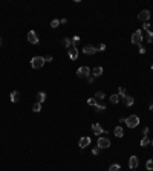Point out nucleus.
I'll use <instances>...</instances> for the list:
<instances>
[{
    "label": "nucleus",
    "instance_id": "473e14b6",
    "mask_svg": "<svg viewBox=\"0 0 153 171\" xmlns=\"http://www.w3.org/2000/svg\"><path fill=\"white\" fill-rule=\"evenodd\" d=\"M44 63H52V57H51V55L44 57Z\"/></svg>",
    "mask_w": 153,
    "mask_h": 171
},
{
    "label": "nucleus",
    "instance_id": "cd10ccee",
    "mask_svg": "<svg viewBox=\"0 0 153 171\" xmlns=\"http://www.w3.org/2000/svg\"><path fill=\"white\" fill-rule=\"evenodd\" d=\"M51 26L52 28H58V26H60V20H52L51 22Z\"/></svg>",
    "mask_w": 153,
    "mask_h": 171
},
{
    "label": "nucleus",
    "instance_id": "2f4dec72",
    "mask_svg": "<svg viewBox=\"0 0 153 171\" xmlns=\"http://www.w3.org/2000/svg\"><path fill=\"white\" fill-rule=\"evenodd\" d=\"M100 150H101V148H98V147H95V148L92 150V154H93V156H98V154H100Z\"/></svg>",
    "mask_w": 153,
    "mask_h": 171
},
{
    "label": "nucleus",
    "instance_id": "20e7f679",
    "mask_svg": "<svg viewBox=\"0 0 153 171\" xmlns=\"http://www.w3.org/2000/svg\"><path fill=\"white\" fill-rule=\"evenodd\" d=\"M141 41H142V31L138 29L132 34V43L133 45H141Z\"/></svg>",
    "mask_w": 153,
    "mask_h": 171
},
{
    "label": "nucleus",
    "instance_id": "e433bc0d",
    "mask_svg": "<svg viewBox=\"0 0 153 171\" xmlns=\"http://www.w3.org/2000/svg\"><path fill=\"white\" fill-rule=\"evenodd\" d=\"M142 133H144V136H147V135H149V127H146V128H144V131H142Z\"/></svg>",
    "mask_w": 153,
    "mask_h": 171
},
{
    "label": "nucleus",
    "instance_id": "dca6fc26",
    "mask_svg": "<svg viewBox=\"0 0 153 171\" xmlns=\"http://www.w3.org/2000/svg\"><path fill=\"white\" fill-rule=\"evenodd\" d=\"M113 135H115L116 138H122V136H124V130H122V127H115Z\"/></svg>",
    "mask_w": 153,
    "mask_h": 171
},
{
    "label": "nucleus",
    "instance_id": "c9c22d12",
    "mask_svg": "<svg viewBox=\"0 0 153 171\" xmlns=\"http://www.w3.org/2000/svg\"><path fill=\"white\" fill-rule=\"evenodd\" d=\"M87 81H89V82H90V84H92V82L95 81V78H93V76L90 75V76H87Z\"/></svg>",
    "mask_w": 153,
    "mask_h": 171
},
{
    "label": "nucleus",
    "instance_id": "bb28decb",
    "mask_svg": "<svg viewBox=\"0 0 153 171\" xmlns=\"http://www.w3.org/2000/svg\"><path fill=\"white\" fill-rule=\"evenodd\" d=\"M87 104L95 107V105H97V99H95V98H89V99H87Z\"/></svg>",
    "mask_w": 153,
    "mask_h": 171
},
{
    "label": "nucleus",
    "instance_id": "7c9ffc66",
    "mask_svg": "<svg viewBox=\"0 0 153 171\" xmlns=\"http://www.w3.org/2000/svg\"><path fill=\"white\" fill-rule=\"evenodd\" d=\"M97 49H98V52H103V51H106V45H104V43H101V45L98 46Z\"/></svg>",
    "mask_w": 153,
    "mask_h": 171
},
{
    "label": "nucleus",
    "instance_id": "58836bf2",
    "mask_svg": "<svg viewBox=\"0 0 153 171\" xmlns=\"http://www.w3.org/2000/svg\"><path fill=\"white\" fill-rule=\"evenodd\" d=\"M0 46H2V37H0Z\"/></svg>",
    "mask_w": 153,
    "mask_h": 171
},
{
    "label": "nucleus",
    "instance_id": "423d86ee",
    "mask_svg": "<svg viewBox=\"0 0 153 171\" xmlns=\"http://www.w3.org/2000/svg\"><path fill=\"white\" fill-rule=\"evenodd\" d=\"M150 11L149 9H142V11L138 14V20H141V22H144V23H147V20L150 18Z\"/></svg>",
    "mask_w": 153,
    "mask_h": 171
},
{
    "label": "nucleus",
    "instance_id": "412c9836",
    "mask_svg": "<svg viewBox=\"0 0 153 171\" xmlns=\"http://www.w3.org/2000/svg\"><path fill=\"white\" fill-rule=\"evenodd\" d=\"M146 168H147V171H153V159H149L146 162Z\"/></svg>",
    "mask_w": 153,
    "mask_h": 171
},
{
    "label": "nucleus",
    "instance_id": "a19ab883",
    "mask_svg": "<svg viewBox=\"0 0 153 171\" xmlns=\"http://www.w3.org/2000/svg\"><path fill=\"white\" fill-rule=\"evenodd\" d=\"M152 145H153V141H152Z\"/></svg>",
    "mask_w": 153,
    "mask_h": 171
},
{
    "label": "nucleus",
    "instance_id": "f3484780",
    "mask_svg": "<svg viewBox=\"0 0 153 171\" xmlns=\"http://www.w3.org/2000/svg\"><path fill=\"white\" fill-rule=\"evenodd\" d=\"M61 43H63V46H65V47H67V49L73 47V43H72V40H71V38H65V40H63Z\"/></svg>",
    "mask_w": 153,
    "mask_h": 171
},
{
    "label": "nucleus",
    "instance_id": "4be33fe9",
    "mask_svg": "<svg viewBox=\"0 0 153 171\" xmlns=\"http://www.w3.org/2000/svg\"><path fill=\"white\" fill-rule=\"evenodd\" d=\"M139 144H141V147H147V145L150 144V139L147 138V136H144V138L141 139V142H139Z\"/></svg>",
    "mask_w": 153,
    "mask_h": 171
},
{
    "label": "nucleus",
    "instance_id": "ea45409f",
    "mask_svg": "<svg viewBox=\"0 0 153 171\" xmlns=\"http://www.w3.org/2000/svg\"><path fill=\"white\" fill-rule=\"evenodd\" d=\"M152 70H153V64H152Z\"/></svg>",
    "mask_w": 153,
    "mask_h": 171
},
{
    "label": "nucleus",
    "instance_id": "a878e982",
    "mask_svg": "<svg viewBox=\"0 0 153 171\" xmlns=\"http://www.w3.org/2000/svg\"><path fill=\"white\" fill-rule=\"evenodd\" d=\"M118 95H120V98H122V96H126V95H127L124 87H120V90H118Z\"/></svg>",
    "mask_w": 153,
    "mask_h": 171
},
{
    "label": "nucleus",
    "instance_id": "7ed1b4c3",
    "mask_svg": "<svg viewBox=\"0 0 153 171\" xmlns=\"http://www.w3.org/2000/svg\"><path fill=\"white\" fill-rule=\"evenodd\" d=\"M90 69H89V66H81L80 69L77 70V76L78 78H87V76H90Z\"/></svg>",
    "mask_w": 153,
    "mask_h": 171
},
{
    "label": "nucleus",
    "instance_id": "1a4fd4ad",
    "mask_svg": "<svg viewBox=\"0 0 153 171\" xmlns=\"http://www.w3.org/2000/svg\"><path fill=\"white\" fill-rule=\"evenodd\" d=\"M138 165H139V159H138L136 156H130V159H129V168L130 170H136Z\"/></svg>",
    "mask_w": 153,
    "mask_h": 171
},
{
    "label": "nucleus",
    "instance_id": "aec40b11",
    "mask_svg": "<svg viewBox=\"0 0 153 171\" xmlns=\"http://www.w3.org/2000/svg\"><path fill=\"white\" fill-rule=\"evenodd\" d=\"M109 99H110L112 104H118V102H120V95H116V93H115V95H112Z\"/></svg>",
    "mask_w": 153,
    "mask_h": 171
},
{
    "label": "nucleus",
    "instance_id": "f8f14e48",
    "mask_svg": "<svg viewBox=\"0 0 153 171\" xmlns=\"http://www.w3.org/2000/svg\"><path fill=\"white\" fill-rule=\"evenodd\" d=\"M103 72H104V70H103V67H101V66H97V67H93V69H92L90 75H92L93 78H98V76L103 75Z\"/></svg>",
    "mask_w": 153,
    "mask_h": 171
},
{
    "label": "nucleus",
    "instance_id": "f257e3e1",
    "mask_svg": "<svg viewBox=\"0 0 153 171\" xmlns=\"http://www.w3.org/2000/svg\"><path fill=\"white\" fill-rule=\"evenodd\" d=\"M126 125L129 127V128H135V127L139 125V118H138V115H130L129 118L126 119Z\"/></svg>",
    "mask_w": 153,
    "mask_h": 171
},
{
    "label": "nucleus",
    "instance_id": "ddd939ff",
    "mask_svg": "<svg viewBox=\"0 0 153 171\" xmlns=\"http://www.w3.org/2000/svg\"><path fill=\"white\" fill-rule=\"evenodd\" d=\"M67 55H69L71 60H77V58H78V49L77 47H71V49H69V52H67Z\"/></svg>",
    "mask_w": 153,
    "mask_h": 171
},
{
    "label": "nucleus",
    "instance_id": "9b49d317",
    "mask_svg": "<svg viewBox=\"0 0 153 171\" xmlns=\"http://www.w3.org/2000/svg\"><path fill=\"white\" fill-rule=\"evenodd\" d=\"M121 101H122V104H124L126 107H132V105H133V102H135V99H133L130 95L122 96V98H121Z\"/></svg>",
    "mask_w": 153,
    "mask_h": 171
},
{
    "label": "nucleus",
    "instance_id": "5701e85b",
    "mask_svg": "<svg viewBox=\"0 0 153 171\" xmlns=\"http://www.w3.org/2000/svg\"><path fill=\"white\" fill-rule=\"evenodd\" d=\"M32 110L35 112V113H38V112H41V104H40V102H35V104L32 105Z\"/></svg>",
    "mask_w": 153,
    "mask_h": 171
},
{
    "label": "nucleus",
    "instance_id": "f03ea898",
    "mask_svg": "<svg viewBox=\"0 0 153 171\" xmlns=\"http://www.w3.org/2000/svg\"><path fill=\"white\" fill-rule=\"evenodd\" d=\"M43 64H44V57H34L31 60L32 69H41Z\"/></svg>",
    "mask_w": 153,
    "mask_h": 171
},
{
    "label": "nucleus",
    "instance_id": "b1692460",
    "mask_svg": "<svg viewBox=\"0 0 153 171\" xmlns=\"http://www.w3.org/2000/svg\"><path fill=\"white\" fill-rule=\"evenodd\" d=\"M120 170H121V167L118 164H112L109 167V171H120Z\"/></svg>",
    "mask_w": 153,
    "mask_h": 171
},
{
    "label": "nucleus",
    "instance_id": "c85d7f7f",
    "mask_svg": "<svg viewBox=\"0 0 153 171\" xmlns=\"http://www.w3.org/2000/svg\"><path fill=\"white\" fill-rule=\"evenodd\" d=\"M78 41H80V37H78V35H75V37H73L72 38V43H73V47H77V43Z\"/></svg>",
    "mask_w": 153,
    "mask_h": 171
},
{
    "label": "nucleus",
    "instance_id": "a211bd4d",
    "mask_svg": "<svg viewBox=\"0 0 153 171\" xmlns=\"http://www.w3.org/2000/svg\"><path fill=\"white\" fill-rule=\"evenodd\" d=\"M35 98H37V102H40V104H41V102L46 99V93H44V92H38Z\"/></svg>",
    "mask_w": 153,
    "mask_h": 171
},
{
    "label": "nucleus",
    "instance_id": "393cba45",
    "mask_svg": "<svg viewBox=\"0 0 153 171\" xmlns=\"http://www.w3.org/2000/svg\"><path fill=\"white\" fill-rule=\"evenodd\" d=\"M95 109H97V112H100V113H101V112L106 110V105H104V104H97Z\"/></svg>",
    "mask_w": 153,
    "mask_h": 171
},
{
    "label": "nucleus",
    "instance_id": "4c0bfd02",
    "mask_svg": "<svg viewBox=\"0 0 153 171\" xmlns=\"http://www.w3.org/2000/svg\"><path fill=\"white\" fill-rule=\"evenodd\" d=\"M149 109H150V112H153V101L150 102V105H149Z\"/></svg>",
    "mask_w": 153,
    "mask_h": 171
},
{
    "label": "nucleus",
    "instance_id": "c756f323",
    "mask_svg": "<svg viewBox=\"0 0 153 171\" xmlns=\"http://www.w3.org/2000/svg\"><path fill=\"white\" fill-rule=\"evenodd\" d=\"M147 41H149V43H153V32H149V34H147Z\"/></svg>",
    "mask_w": 153,
    "mask_h": 171
},
{
    "label": "nucleus",
    "instance_id": "0eeeda50",
    "mask_svg": "<svg viewBox=\"0 0 153 171\" xmlns=\"http://www.w3.org/2000/svg\"><path fill=\"white\" fill-rule=\"evenodd\" d=\"M110 147V139L109 138H98V148H109Z\"/></svg>",
    "mask_w": 153,
    "mask_h": 171
},
{
    "label": "nucleus",
    "instance_id": "39448f33",
    "mask_svg": "<svg viewBox=\"0 0 153 171\" xmlns=\"http://www.w3.org/2000/svg\"><path fill=\"white\" fill-rule=\"evenodd\" d=\"M28 41L31 43V45H38V43H40V38L37 37L35 31H29L28 32Z\"/></svg>",
    "mask_w": 153,
    "mask_h": 171
},
{
    "label": "nucleus",
    "instance_id": "6e6552de",
    "mask_svg": "<svg viewBox=\"0 0 153 171\" xmlns=\"http://www.w3.org/2000/svg\"><path fill=\"white\" fill-rule=\"evenodd\" d=\"M92 142V139L89 138V136H83V138H80V142H78V147L80 148H86V147H89Z\"/></svg>",
    "mask_w": 153,
    "mask_h": 171
},
{
    "label": "nucleus",
    "instance_id": "4468645a",
    "mask_svg": "<svg viewBox=\"0 0 153 171\" xmlns=\"http://www.w3.org/2000/svg\"><path fill=\"white\" fill-rule=\"evenodd\" d=\"M92 131L95 135H101V133H104V130H103V127L100 124H92Z\"/></svg>",
    "mask_w": 153,
    "mask_h": 171
},
{
    "label": "nucleus",
    "instance_id": "f704fd0d",
    "mask_svg": "<svg viewBox=\"0 0 153 171\" xmlns=\"http://www.w3.org/2000/svg\"><path fill=\"white\" fill-rule=\"evenodd\" d=\"M144 29H146L147 32H150V24L149 23H144Z\"/></svg>",
    "mask_w": 153,
    "mask_h": 171
},
{
    "label": "nucleus",
    "instance_id": "6ab92c4d",
    "mask_svg": "<svg viewBox=\"0 0 153 171\" xmlns=\"http://www.w3.org/2000/svg\"><path fill=\"white\" fill-rule=\"evenodd\" d=\"M106 98V95H104V92H101V90H98L97 93H95V99L97 101H103Z\"/></svg>",
    "mask_w": 153,
    "mask_h": 171
},
{
    "label": "nucleus",
    "instance_id": "72a5a7b5",
    "mask_svg": "<svg viewBox=\"0 0 153 171\" xmlns=\"http://www.w3.org/2000/svg\"><path fill=\"white\" fill-rule=\"evenodd\" d=\"M138 49H139V53H146V47H144V46L139 45V47H138Z\"/></svg>",
    "mask_w": 153,
    "mask_h": 171
},
{
    "label": "nucleus",
    "instance_id": "9d476101",
    "mask_svg": "<svg viewBox=\"0 0 153 171\" xmlns=\"http://www.w3.org/2000/svg\"><path fill=\"white\" fill-rule=\"evenodd\" d=\"M98 52V49L95 46H92V45H87L84 49H83V53L84 55H93V53H97Z\"/></svg>",
    "mask_w": 153,
    "mask_h": 171
},
{
    "label": "nucleus",
    "instance_id": "2eb2a0df",
    "mask_svg": "<svg viewBox=\"0 0 153 171\" xmlns=\"http://www.w3.org/2000/svg\"><path fill=\"white\" fill-rule=\"evenodd\" d=\"M11 101L12 102H18V101H20V92H18V90L11 92Z\"/></svg>",
    "mask_w": 153,
    "mask_h": 171
}]
</instances>
